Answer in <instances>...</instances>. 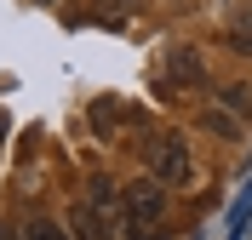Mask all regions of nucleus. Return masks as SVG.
<instances>
[{
	"mask_svg": "<svg viewBox=\"0 0 252 240\" xmlns=\"http://www.w3.org/2000/svg\"><path fill=\"white\" fill-rule=\"evenodd\" d=\"M201 120H206V126H212V132H218V137H241V126H235V114H223V109H206Z\"/></svg>",
	"mask_w": 252,
	"mask_h": 240,
	"instance_id": "nucleus-6",
	"label": "nucleus"
},
{
	"mask_svg": "<svg viewBox=\"0 0 252 240\" xmlns=\"http://www.w3.org/2000/svg\"><path fill=\"white\" fill-rule=\"evenodd\" d=\"M121 206H126V223H132V235L149 240V235L160 229V217H166V183H155V177L126 183V189H121Z\"/></svg>",
	"mask_w": 252,
	"mask_h": 240,
	"instance_id": "nucleus-1",
	"label": "nucleus"
},
{
	"mask_svg": "<svg viewBox=\"0 0 252 240\" xmlns=\"http://www.w3.org/2000/svg\"><path fill=\"white\" fill-rule=\"evenodd\" d=\"M143 160H149V177L166 183V189H184L189 177H195V166H189V143L178 137V132H155L149 149H143Z\"/></svg>",
	"mask_w": 252,
	"mask_h": 240,
	"instance_id": "nucleus-2",
	"label": "nucleus"
},
{
	"mask_svg": "<svg viewBox=\"0 0 252 240\" xmlns=\"http://www.w3.org/2000/svg\"><path fill=\"white\" fill-rule=\"evenodd\" d=\"M201 75H206V69H201V52L178 46V52H172V80H178V86H195Z\"/></svg>",
	"mask_w": 252,
	"mask_h": 240,
	"instance_id": "nucleus-3",
	"label": "nucleus"
},
{
	"mask_svg": "<svg viewBox=\"0 0 252 240\" xmlns=\"http://www.w3.org/2000/svg\"><path fill=\"white\" fill-rule=\"evenodd\" d=\"M75 240H109V235H103L97 206H75Z\"/></svg>",
	"mask_w": 252,
	"mask_h": 240,
	"instance_id": "nucleus-4",
	"label": "nucleus"
},
{
	"mask_svg": "<svg viewBox=\"0 0 252 240\" xmlns=\"http://www.w3.org/2000/svg\"><path fill=\"white\" fill-rule=\"evenodd\" d=\"M23 240H69V235H63L52 217H29V223H23Z\"/></svg>",
	"mask_w": 252,
	"mask_h": 240,
	"instance_id": "nucleus-5",
	"label": "nucleus"
},
{
	"mask_svg": "<svg viewBox=\"0 0 252 240\" xmlns=\"http://www.w3.org/2000/svg\"><path fill=\"white\" fill-rule=\"evenodd\" d=\"M229 46H235V52H252V12H247V17L235 23V34H229Z\"/></svg>",
	"mask_w": 252,
	"mask_h": 240,
	"instance_id": "nucleus-7",
	"label": "nucleus"
}]
</instances>
